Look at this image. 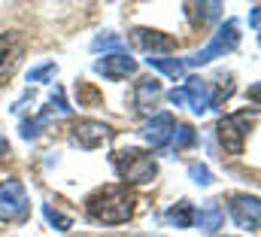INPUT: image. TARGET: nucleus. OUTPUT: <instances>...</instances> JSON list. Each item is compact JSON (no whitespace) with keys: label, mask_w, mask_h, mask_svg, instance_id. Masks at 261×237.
<instances>
[{"label":"nucleus","mask_w":261,"mask_h":237,"mask_svg":"<svg viewBox=\"0 0 261 237\" xmlns=\"http://www.w3.org/2000/svg\"><path fill=\"white\" fill-rule=\"evenodd\" d=\"M189 174H192V179H195L197 185H210V182H213V174H210L206 164H192Z\"/></svg>","instance_id":"4be33fe9"},{"label":"nucleus","mask_w":261,"mask_h":237,"mask_svg":"<svg viewBox=\"0 0 261 237\" xmlns=\"http://www.w3.org/2000/svg\"><path fill=\"white\" fill-rule=\"evenodd\" d=\"M182 91H186V104L195 110L197 116L210 110V82H206V79H200V76H192V79H186Z\"/></svg>","instance_id":"ddd939ff"},{"label":"nucleus","mask_w":261,"mask_h":237,"mask_svg":"<svg viewBox=\"0 0 261 237\" xmlns=\"http://www.w3.org/2000/svg\"><path fill=\"white\" fill-rule=\"evenodd\" d=\"M237 43H240V34H237V21L234 18H228L219 31H216V37L203 46V49H197L195 55H189V58L182 61V64H189V67H200V64H210L213 58H222L225 52H234L237 49Z\"/></svg>","instance_id":"20e7f679"},{"label":"nucleus","mask_w":261,"mask_h":237,"mask_svg":"<svg viewBox=\"0 0 261 237\" xmlns=\"http://www.w3.org/2000/svg\"><path fill=\"white\" fill-rule=\"evenodd\" d=\"M130 40H134V46H140L146 52H170V49H176V40L173 37H167L161 31H149V28L130 31Z\"/></svg>","instance_id":"9d476101"},{"label":"nucleus","mask_w":261,"mask_h":237,"mask_svg":"<svg viewBox=\"0 0 261 237\" xmlns=\"http://www.w3.org/2000/svg\"><path fill=\"white\" fill-rule=\"evenodd\" d=\"M43 216H46V222H49V225H55V231H67V228L73 225V219H70V216H61V213H58V210H52L49 204L43 207Z\"/></svg>","instance_id":"6ab92c4d"},{"label":"nucleus","mask_w":261,"mask_h":237,"mask_svg":"<svg viewBox=\"0 0 261 237\" xmlns=\"http://www.w3.org/2000/svg\"><path fill=\"white\" fill-rule=\"evenodd\" d=\"M195 140H197V134H195V128H192V125H173L170 143H173L176 149H189Z\"/></svg>","instance_id":"f3484780"},{"label":"nucleus","mask_w":261,"mask_h":237,"mask_svg":"<svg viewBox=\"0 0 261 237\" xmlns=\"http://www.w3.org/2000/svg\"><path fill=\"white\" fill-rule=\"evenodd\" d=\"M167 98H170V104H173V107H182V104H186V91H182V88H173Z\"/></svg>","instance_id":"b1692460"},{"label":"nucleus","mask_w":261,"mask_h":237,"mask_svg":"<svg viewBox=\"0 0 261 237\" xmlns=\"http://www.w3.org/2000/svg\"><path fill=\"white\" fill-rule=\"evenodd\" d=\"M6 155H9V143L0 137V158H6Z\"/></svg>","instance_id":"a878e982"},{"label":"nucleus","mask_w":261,"mask_h":237,"mask_svg":"<svg viewBox=\"0 0 261 237\" xmlns=\"http://www.w3.org/2000/svg\"><path fill=\"white\" fill-rule=\"evenodd\" d=\"M70 137H73V143L82 146V149H97V146H103V143L113 137V128L103 125V122H97V118H79V122L73 125Z\"/></svg>","instance_id":"0eeeda50"},{"label":"nucleus","mask_w":261,"mask_h":237,"mask_svg":"<svg viewBox=\"0 0 261 237\" xmlns=\"http://www.w3.org/2000/svg\"><path fill=\"white\" fill-rule=\"evenodd\" d=\"M161 82L155 79V76H146V79H137V85H134V107L140 110V113H152V107L161 101Z\"/></svg>","instance_id":"9b49d317"},{"label":"nucleus","mask_w":261,"mask_h":237,"mask_svg":"<svg viewBox=\"0 0 261 237\" xmlns=\"http://www.w3.org/2000/svg\"><path fill=\"white\" fill-rule=\"evenodd\" d=\"M94 70L107 79H128L137 70V61L125 52H113V55H103L100 61H94Z\"/></svg>","instance_id":"1a4fd4ad"},{"label":"nucleus","mask_w":261,"mask_h":237,"mask_svg":"<svg viewBox=\"0 0 261 237\" xmlns=\"http://www.w3.org/2000/svg\"><path fill=\"white\" fill-rule=\"evenodd\" d=\"M167 222H173L176 228H192L195 225V207L189 201H179L176 207L167 210Z\"/></svg>","instance_id":"2eb2a0df"},{"label":"nucleus","mask_w":261,"mask_h":237,"mask_svg":"<svg viewBox=\"0 0 261 237\" xmlns=\"http://www.w3.org/2000/svg\"><path fill=\"white\" fill-rule=\"evenodd\" d=\"M55 73H58L55 64H40V67H34V70L28 73V82H43V79H49V76H55Z\"/></svg>","instance_id":"412c9836"},{"label":"nucleus","mask_w":261,"mask_h":237,"mask_svg":"<svg viewBox=\"0 0 261 237\" xmlns=\"http://www.w3.org/2000/svg\"><path fill=\"white\" fill-rule=\"evenodd\" d=\"M231 94H234V82H231V76H225V82H219L216 91L210 94V107H222Z\"/></svg>","instance_id":"a211bd4d"},{"label":"nucleus","mask_w":261,"mask_h":237,"mask_svg":"<svg viewBox=\"0 0 261 237\" xmlns=\"http://www.w3.org/2000/svg\"><path fill=\"white\" fill-rule=\"evenodd\" d=\"M28 210H31V201L24 185L18 179L0 182V222H21L28 219Z\"/></svg>","instance_id":"39448f33"},{"label":"nucleus","mask_w":261,"mask_h":237,"mask_svg":"<svg viewBox=\"0 0 261 237\" xmlns=\"http://www.w3.org/2000/svg\"><path fill=\"white\" fill-rule=\"evenodd\" d=\"M134 204H137V198L128 192V185H103L94 195H88L85 210L94 222L122 225L134 216Z\"/></svg>","instance_id":"f257e3e1"},{"label":"nucleus","mask_w":261,"mask_h":237,"mask_svg":"<svg viewBox=\"0 0 261 237\" xmlns=\"http://www.w3.org/2000/svg\"><path fill=\"white\" fill-rule=\"evenodd\" d=\"M255 116L258 110H243V113H234V116H225L219 122V140L225 146V152L231 155H243V143H246V134L249 128L255 125Z\"/></svg>","instance_id":"7ed1b4c3"},{"label":"nucleus","mask_w":261,"mask_h":237,"mask_svg":"<svg viewBox=\"0 0 261 237\" xmlns=\"http://www.w3.org/2000/svg\"><path fill=\"white\" fill-rule=\"evenodd\" d=\"M21 58H24V37L18 31L0 34V85L18 70Z\"/></svg>","instance_id":"423d86ee"},{"label":"nucleus","mask_w":261,"mask_h":237,"mask_svg":"<svg viewBox=\"0 0 261 237\" xmlns=\"http://www.w3.org/2000/svg\"><path fill=\"white\" fill-rule=\"evenodd\" d=\"M113 164H116L119 177L125 179V182H130V185H146V182H152L155 174H158L155 158L146 155L143 149H122V152H116L113 155Z\"/></svg>","instance_id":"f03ea898"},{"label":"nucleus","mask_w":261,"mask_h":237,"mask_svg":"<svg viewBox=\"0 0 261 237\" xmlns=\"http://www.w3.org/2000/svg\"><path fill=\"white\" fill-rule=\"evenodd\" d=\"M222 222H225V213L216 207V201H206V207H200V213H195V225L203 234H213Z\"/></svg>","instance_id":"4468645a"},{"label":"nucleus","mask_w":261,"mask_h":237,"mask_svg":"<svg viewBox=\"0 0 261 237\" xmlns=\"http://www.w3.org/2000/svg\"><path fill=\"white\" fill-rule=\"evenodd\" d=\"M146 64L155 67V70H161V73H167L170 79H182V73H186V64L176 61V58H158V55H149Z\"/></svg>","instance_id":"dca6fc26"},{"label":"nucleus","mask_w":261,"mask_h":237,"mask_svg":"<svg viewBox=\"0 0 261 237\" xmlns=\"http://www.w3.org/2000/svg\"><path fill=\"white\" fill-rule=\"evenodd\" d=\"M91 46H94V52H100V49H116V52H122V49H125V40L116 37V34H100Z\"/></svg>","instance_id":"aec40b11"},{"label":"nucleus","mask_w":261,"mask_h":237,"mask_svg":"<svg viewBox=\"0 0 261 237\" xmlns=\"http://www.w3.org/2000/svg\"><path fill=\"white\" fill-rule=\"evenodd\" d=\"M231 216L243 231H258V216H261V204L255 195H234L231 198Z\"/></svg>","instance_id":"6e6552de"},{"label":"nucleus","mask_w":261,"mask_h":237,"mask_svg":"<svg viewBox=\"0 0 261 237\" xmlns=\"http://www.w3.org/2000/svg\"><path fill=\"white\" fill-rule=\"evenodd\" d=\"M76 91H79V104H82V101H91V104H97V101H100V94H97L88 82H79V85H76Z\"/></svg>","instance_id":"5701e85b"},{"label":"nucleus","mask_w":261,"mask_h":237,"mask_svg":"<svg viewBox=\"0 0 261 237\" xmlns=\"http://www.w3.org/2000/svg\"><path fill=\"white\" fill-rule=\"evenodd\" d=\"M249 25H252V31H258V6H252V12H249Z\"/></svg>","instance_id":"393cba45"},{"label":"nucleus","mask_w":261,"mask_h":237,"mask_svg":"<svg viewBox=\"0 0 261 237\" xmlns=\"http://www.w3.org/2000/svg\"><path fill=\"white\" fill-rule=\"evenodd\" d=\"M170 134H173V116H170V113L152 116V122L143 128V137H146V143H149L152 149L167 146V143H170Z\"/></svg>","instance_id":"f8f14e48"}]
</instances>
